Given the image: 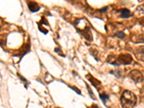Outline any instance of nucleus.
<instances>
[{
    "instance_id": "13",
    "label": "nucleus",
    "mask_w": 144,
    "mask_h": 108,
    "mask_svg": "<svg viewBox=\"0 0 144 108\" xmlns=\"http://www.w3.org/2000/svg\"><path fill=\"white\" fill-rule=\"evenodd\" d=\"M92 108H98V106H97V105H92Z\"/></svg>"
},
{
    "instance_id": "1",
    "label": "nucleus",
    "mask_w": 144,
    "mask_h": 108,
    "mask_svg": "<svg viewBox=\"0 0 144 108\" xmlns=\"http://www.w3.org/2000/svg\"><path fill=\"white\" fill-rule=\"evenodd\" d=\"M133 58L130 54H120L119 55H110L107 58V63L114 66L129 65L133 62Z\"/></svg>"
},
{
    "instance_id": "4",
    "label": "nucleus",
    "mask_w": 144,
    "mask_h": 108,
    "mask_svg": "<svg viewBox=\"0 0 144 108\" xmlns=\"http://www.w3.org/2000/svg\"><path fill=\"white\" fill-rule=\"evenodd\" d=\"M135 55L139 61H144V46L138 48L135 51Z\"/></svg>"
},
{
    "instance_id": "2",
    "label": "nucleus",
    "mask_w": 144,
    "mask_h": 108,
    "mask_svg": "<svg viewBox=\"0 0 144 108\" xmlns=\"http://www.w3.org/2000/svg\"><path fill=\"white\" fill-rule=\"evenodd\" d=\"M137 103V97L131 91L125 90L120 97L122 108H133Z\"/></svg>"
},
{
    "instance_id": "12",
    "label": "nucleus",
    "mask_w": 144,
    "mask_h": 108,
    "mask_svg": "<svg viewBox=\"0 0 144 108\" xmlns=\"http://www.w3.org/2000/svg\"><path fill=\"white\" fill-rule=\"evenodd\" d=\"M107 9H108V7H104L103 9L100 10V12L101 13H102V12H105L106 10H107Z\"/></svg>"
},
{
    "instance_id": "8",
    "label": "nucleus",
    "mask_w": 144,
    "mask_h": 108,
    "mask_svg": "<svg viewBox=\"0 0 144 108\" xmlns=\"http://www.w3.org/2000/svg\"><path fill=\"white\" fill-rule=\"evenodd\" d=\"M100 98L101 100L102 101L103 104L105 105L106 102H107L108 101V99H109V96L107 95V94H101V95H100Z\"/></svg>"
},
{
    "instance_id": "5",
    "label": "nucleus",
    "mask_w": 144,
    "mask_h": 108,
    "mask_svg": "<svg viewBox=\"0 0 144 108\" xmlns=\"http://www.w3.org/2000/svg\"><path fill=\"white\" fill-rule=\"evenodd\" d=\"M28 8L31 12H37L40 10V7L38 4V3L35 1H30L28 3Z\"/></svg>"
},
{
    "instance_id": "3",
    "label": "nucleus",
    "mask_w": 144,
    "mask_h": 108,
    "mask_svg": "<svg viewBox=\"0 0 144 108\" xmlns=\"http://www.w3.org/2000/svg\"><path fill=\"white\" fill-rule=\"evenodd\" d=\"M128 76L135 83H141L144 80L143 74L138 70H133L129 73Z\"/></svg>"
},
{
    "instance_id": "6",
    "label": "nucleus",
    "mask_w": 144,
    "mask_h": 108,
    "mask_svg": "<svg viewBox=\"0 0 144 108\" xmlns=\"http://www.w3.org/2000/svg\"><path fill=\"white\" fill-rule=\"evenodd\" d=\"M86 77H87V79L89 81L91 82V84H92L94 87L98 88V86L101 85V82L100 81H98L97 79H96L95 78H94L91 74H87V75L86 76Z\"/></svg>"
},
{
    "instance_id": "11",
    "label": "nucleus",
    "mask_w": 144,
    "mask_h": 108,
    "mask_svg": "<svg viewBox=\"0 0 144 108\" xmlns=\"http://www.w3.org/2000/svg\"><path fill=\"white\" fill-rule=\"evenodd\" d=\"M71 88V89H73V90H74L77 94H79V95H81V91L79 90V89H77L76 86H70Z\"/></svg>"
},
{
    "instance_id": "9",
    "label": "nucleus",
    "mask_w": 144,
    "mask_h": 108,
    "mask_svg": "<svg viewBox=\"0 0 144 108\" xmlns=\"http://www.w3.org/2000/svg\"><path fill=\"white\" fill-rule=\"evenodd\" d=\"M86 86H87V90H88V92H89V94L90 97L92 98V99H94V100H97V99H96L95 96H94V92H92V89L89 87V86L87 84H86Z\"/></svg>"
},
{
    "instance_id": "7",
    "label": "nucleus",
    "mask_w": 144,
    "mask_h": 108,
    "mask_svg": "<svg viewBox=\"0 0 144 108\" xmlns=\"http://www.w3.org/2000/svg\"><path fill=\"white\" fill-rule=\"evenodd\" d=\"M120 14V17L122 18H128L131 16V12L130 10L127 9H122L118 11Z\"/></svg>"
},
{
    "instance_id": "10",
    "label": "nucleus",
    "mask_w": 144,
    "mask_h": 108,
    "mask_svg": "<svg viewBox=\"0 0 144 108\" xmlns=\"http://www.w3.org/2000/svg\"><path fill=\"white\" fill-rule=\"evenodd\" d=\"M114 36L115 37H118L119 38H120V39H122V38H125V34H124V32H122V31H120V32H116L115 35H114Z\"/></svg>"
}]
</instances>
